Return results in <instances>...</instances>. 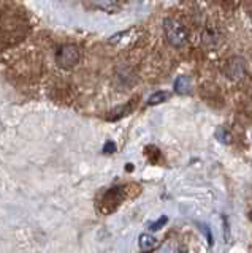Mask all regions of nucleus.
Returning <instances> with one entry per match:
<instances>
[{
  "label": "nucleus",
  "instance_id": "nucleus-1",
  "mask_svg": "<svg viewBox=\"0 0 252 253\" xmlns=\"http://www.w3.org/2000/svg\"><path fill=\"white\" fill-rule=\"evenodd\" d=\"M29 30L26 16L18 8L0 10V43L11 46L19 43Z\"/></svg>",
  "mask_w": 252,
  "mask_h": 253
},
{
  "label": "nucleus",
  "instance_id": "nucleus-2",
  "mask_svg": "<svg viewBox=\"0 0 252 253\" xmlns=\"http://www.w3.org/2000/svg\"><path fill=\"white\" fill-rule=\"evenodd\" d=\"M81 60V49L76 44H64L56 51V63L64 70L76 67Z\"/></svg>",
  "mask_w": 252,
  "mask_h": 253
},
{
  "label": "nucleus",
  "instance_id": "nucleus-3",
  "mask_svg": "<svg viewBox=\"0 0 252 253\" xmlns=\"http://www.w3.org/2000/svg\"><path fill=\"white\" fill-rule=\"evenodd\" d=\"M163 30H165V35H167V40L171 46L181 47V46L186 44V42H187L186 29L181 26L178 21L167 19L163 22Z\"/></svg>",
  "mask_w": 252,
  "mask_h": 253
},
{
  "label": "nucleus",
  "instance_id": "nucleus-4",
  "mask_svg": "<svg viewBox=\"0 0 252 253\" xmlns=\"http://www.w3.org/2000/svg\"><path fill=\"white\" fill-rule=\"evenodd\" d=\"M124 198H125V187H116V188L108 190L99 204L100 211L103 213L113 212L114 209L119 208V204L124 201Z\"/></svg>",
  "mask_w": 252,
  "mask_h": 253
},
{
  "label": "nucleus",
  "instance_id": "nucleus-5",
  "mask_svg": "<svg viewBox=\"0 0 252 253\" xmlns=\"http://www.w3.org/2000/svg\"><path fill=\"white\" fill-rule=\"evenodd\" d=\"M225 71L230 78H240L244 73V65L241 59H230L225 65Z\"/></svg>",
  "mask_w": 252,
  "mask_h": 253
},
{
  "label": "nucleus",
  "instance_id": "nucleus-6",
  "mask_svg": "<svg viewBox=\"0 0 252 253\" xmlns=\"http://www.w3.org/2000/svg\"><path fill=\"white\" fill-rule=\"evenodd\" d=\"M133 106H137V100H132L130 103H127V105H124L121 108H116L106 119H108V121H117V119H121L124 116H127L129 113H132Z\"/></svg>",
  "mask_w": 252,
  "mask_h": 253
},
{
  "label": "nucleus",
  "instance_id": "nucleus-7",
  "mask_svg": "<svg viewBox=\"0 0 252 253\" xmlns=\"http://www.w3.org/2000/svg\"><path fill=\"white\" fill-rule=\"evenodd\" d=\"M175 90L178 93H189V92H191V79L186 78V76L179 78L178 81H176Z\"/></svg>",
  "mask_w": 252,
  "mask_h": 253
},
{
  "label": "nucleus",
  "instance_id": "nucleus-8",
  "mask_svg": "<svg viewBox=\"0 0 252 253\" xmlns=\"http://www.w3.org/2000/svg\"><path fill=\"white\" fill-rule=\"evenodd\" d=\"M140 245H141V249H143V250H151V249H154L155 245H157V241L154 239L152 236L143 234V236L140 237Z\"/></svg>",
  "mask_w": 252,
  "mask_h": 253
},
{
  "label": "nucleus",
  "instance_id": "nucleus-9",
  "mask_svg": "<svg viewBox=\"0 0 252 253\" xmlns=\"http://www.w3.org/2000/svg\"><path fill=\"white\" fill-rule=\"evenodd\" d=\"M168 97H170V93H168V92H157V93H154L152 97L148 100V105H149V106L159 105V103L165 101Z\"/></svg>",
  "mask_w": 252,
  "mask_h": 253
},
{
  "label": "nucleus",
  "instance_id": "nucleus-10",
  "mask_svg": "<svg viewBox=\"0 0 252 253\" xmlns=\"http://www.w3.org/2000/svg\"><path fill=\"white\" fill-rule=\"evenodd\" d=\"M146 155L149 157V160H151L152 163H157V160L160 158V152L155 147H148L146 149Z\"/></svg>",
  "mask_w": 252,
  "mask_h": 253
},
{
  "label": "nucleus",
  "instance_id": "nucleus-11",
  "mask_svg": "<svg viewBox=\"0 0 252 253\" xmlns=\"http://www.w3.org/2000/svg\"><path fill=\"white\" fill-rule=\"evenodd\" d=\"M165 221H167V218L163 217L162 220H159V221H157V223H154V225L151 226V229H157V228H160V226H162V225L165 223Z\"/></svg>",
  "mask_w": 252,
  "mask_h": 253
},
{
  "label": "nucleus",
  "instance_id": "nucleus-12",
  "mask_svg": "<svg viewBox=\"0 0 252 253\" xmlns=\"http://www.w3.org/2000/svg\"><path fill=\"white\" fill-rule=\"evenodd\" d=\"M113 150H114V144H113V142H109V144H106L105 152H113Z\"/></svg>",
  "mask_w": 252,
  "mask_h": 253
},
{
  "label": "nucleus",
  "instance_id": "nucleus-13",
  "mask_svg": "<svg viewBox=\"0 0 252 253\" xmlns=\"http://www.w3.org/2000/svg\"><path fill=\"white\" fill-rule=\"evenodd\" d=\"M249 217H251V220H252V212H251V213H249Z\"/></svg>",
  "mask_w": 252,
  "mask_h": 253
}]
</instances>
